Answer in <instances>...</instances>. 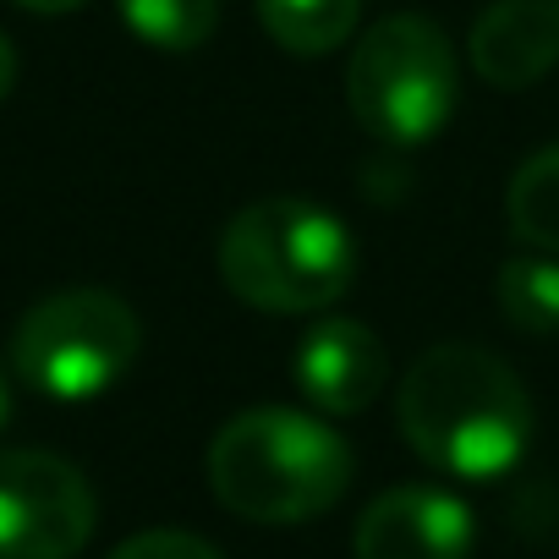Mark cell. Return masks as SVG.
Returning <instances> with one entry per match:
<instances>
[{
  "instance_id": "6da1fadb",
  "label": "cell",
  "mask_w": 559,
  "mask_h": 559,
  "mask_svg": "<svg viewBox=\"0 0 559 559\" xmlns=\"http://www.w3.org/2000/svg\"><path fill=\"white\" fill-rule=\"evenodd\" d=\"M406 444L444 477H504L532 444V401L510 362L483 346H428L395 395Z\"/></svg>"
},
{
  "instance_id": "7a4b0ae2",
  "label": "cell",
  "mask_w": 559,
  "mask_h": 559,
  "mask_svg": "<svg viewBox=\"0 0 559 559\" xmlns=\"http://www.w3.org/2000/svg\"><path fill=\"white\" fill-rule=\"evenodd\" d=\"M352 444L313 412L252 406L209 439L214 499L258 526H297L324 515L352 488Z\"/></svg>"
},
{
  "instance_id": "3957f363",
  "label": "cell",
  "mask_w": 559,
  "mask_h": 559,
  "mask_svg": "<svg viewBox=\"0 0 559 559\" xmlns=\"http://www.w3.org/2000/svg\"><path fill=\"white\" fill-rule=\"evenodd\" d=\"M357 274L352 230L302 198H263L225 219L219 230V280L236 302L258 313H324L346 297Z\"/></svg>"
},
{
  "instance_id": "277c9868",
  "label": "cell",
  "mask_w": 559,
  "mask_h": 559,
  "mask_svg": "<svg viewBox=\"0 0 559 559\" xmlns=\"http://www.w3.org/2000/svg\"><path fill=\"white\" fill-rule=\"evenodd\" d=\"M455 56L439 23L417 17V12H395L384 23H373L346 61V105L357 116L362 132H373L379 143L412 148L444 132L450 110H455Z\"/></svg>"
},
{
  "instance_id": "5b68a950",
  "label": "cell",
  "mask_w": 559,
  "mask_h": 559,
  "mask_svg": "<svg viewBox=\"0 0 559 559\" xmlns=\"http://www.w3.org/2000/svg\"><path fill=\"white\" fill-rule=\"evenodd\" d=\"M143 352V324L116 292H56L34 302L12 335L17 379L50 401L105 395Z\"/></svg>"
},
{
  "instance_id": "8992f818",
  "label": "cell",
  "mask_w": 559,
  "mask_h": 559,
  "mask_svg": "<svg viewBox=\"0 0 559 559\" xmlns=\"http://www.w3.org/2000/svg\"><path fill=\"white\" fill-rule=\"evenodd\" d=\"M99 504L88 477L50 450H0V559H78Z\"/></svg>"
},
{
  "instance_id": "52a82bcc",
  "label": "cell",
  "mask_w": 559,
  "mask_h": 559,
  "mask_svg": "<svg viewBox=\"0 0 559 559\" xmlns=\"http://www.w3.org/2000/svg\"><path fill=\"white\" fill-rule=\"evenodd\" d=\"M292 384L302 401L324 417H357L368 412L390 384V352L362 319H319L292 357Z\"/></svg>"
},
{
  "instance_id": "ba28073f",
  "label": "cell",
  "mask_w": 559,
  "mask_h": 559,
  "mask_svg": "<svg viewBox=\"0 0 559 559\" xmlns=\"http://www.w3.org/2000/svg\"><path fill=\"white\" fill-rule=\"evenodd\" d=\"M472 510L450 488L406 483L379 493L357 521V559H466L472 554Z\"/></svg>"
},
{
  "instance_id": "9c48e42d",
  "label": "cell",
  "mask_w": 559,
  "mask_h": 559,
  "mask_svg": "<svg viewBox=\"0 0 559 559\" xmlns=\"http://www.w3.org/2000/svg\"><path fill=\"white\" fill-rule=\"evenodd\" d=\"M466 50L488 88H532L559 67V0H493L477 12Z\"/></svg>"
},
{
  "instance_id": "30bf717a",
  "label": "cell",
  "mask_w": 559,
  "mask_h": 559,
  "mask_svg": "<svg viewBox=\"0 0 559 559\" xmlns=\"http://www.w3.org/2000/svg\"><path fill=\"white\" fill-rule=\"evenodd\" d=\"M252 12L286 56H330L357 34L362 0H252Z\"/></svg>"
},
{
  "instance_id": "8fae6325",
  "label": "cell",
  "mask_w": 559,
  "mask_h": 559,
  "mask_svg": "<svg viewBox=\"0 0 559 559\" xmlns=\"http://www.w3.org/2000/svg\"><path fill=\"white\" fill-rule=\"evenodd\" d=\"M504 219H510L515 241L559 258V143L537 148L532 159L515 165V176L504 187Z\"/></svg>"
},
{
  "instance_id": "7c38bea8",
  "label": "cell",
  "mask_w": 559,
  "mask_h": 559,
  "mask_svg": "<svg viewBox=\"0 0 559 559\" xmlns=\"http://www.w3.org/2000/svg\"><path fill=\"white\" fill-rule=\"evenodd\" d=\"M499 308L521 335H554L559 330V258L548 252H521L499 269L493 280Z\"/></svg>"
},
{
  "instance_id": "4fadbf2b",
  "label": "cell",
  "mask_w": 559,
  "mask_h": 559,
  "mask_svg": "<svg viewBox=\"0 0 559 559\" xmlns=\"http://www.w3.org/2000/svg\"><path fill=\"white\" fill-rule=\"evenodd\" d=\"M121 23L165 56H192L219 28V0H116Z\"/></svg>"
},
{
  "instance_id": "5bb4252c",
  "label": "cell",
  "mask_w": 559,
  "mask_h": 559,
  "mask_svg": "<svg viewBox=\"0 0 559 559\" xmlns=\"http://www.w3.org/2000/svg\"><path fill=\"white\" fill-rule=\"evenodd\" d=\"M110 559H225L209 537L198 532H181V526H154V532H138L127 537Z\"/></svg>"
},
{
  "instance_id": "9a60e30c",
  "label": "cell",
  "mask_w": 559,
  "mask_h": 559,
  "mask_svg": "<svg viewBox=\"0 0 559 559\" xmlns=\"http://www.w3.org/2000/svg\"><path fill=\"white\" fill-rule=\"evenodd\" d=\"M12 7H23V12H39V17H61V12H78V7H88V0H12Z\"/></svg>"
},
{
  "instance_id": "2e32d148",
  "label": "cell",
  "mask_w": 559,
  "mask_h": 559,
  "mask_svg": "<svg viewBox=\"0 0 559 559\" xmlns=\"http://www.w3.org/2000/svg\"><path fill=\"white\" fill-rule=\"evenodd\" d=\"M12 83H17V50H12L7 34H0V99L12 94Z\"/></svg>"
},
{
  "instance_id": "e0dca14e",
  "label": "cell",
  "mask_w": 559,
  "mask_h": 559,
  "mask_svg": "<svg viewBox=\"0 0 559 559\" xmlns=\"http://www.w3.org/2000/svg\"><path fill=\"white\" fill-rule=\"evenodd\" d=\"M0 423H7V379H0Z\"/></svg>"
}]
</instances>
